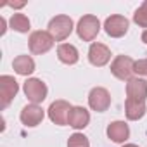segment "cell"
I'll return each instance as SVG.
<instances>
[{
    "label": "cell",
    "mask_w": 147,
    "mask_h": 147,
    "mask_svg": "<svg viewBox=\"0 0 147 147\" xmlns=\"http://www.w3.org/2000/svg\"><path fill=\"white\" fill-rule=\"evenodd\" d=\"M73 31V19L69 16H55L54 19H50L49 23V33L52 35V38L55 42H62L66 40Z\"/></svg>",
    "instance_id": "cell-1"
},
{
    "label": "cell",
    "mask_w": 147,
    "mask_h": 147,
    "mask_svg": "<svg viewBox=\"0 0 147 147\" xmlns=\"http://www.w3.org/2000/svg\"><path fill=\"white\" fill-rule=\"evenodd\" d=\"M100 31V21L92 16V14H87L83 16L80 21H78V26H76V33L78 36L83 40V42H92Z\"/></svg>",
    "instance_id": "cell-2"
},
{
    "label": "cell",
    "mask_w": 147,
    "mask_h": 147,
    "mask_svg": "<svg viewBox=\"0 0 147 147\" xmlns=\"http://www.w3.org/2000/svg\"><path fill=\"white\" fill-rule=\"evenodd\" d=\"M133 64L135 61L130 55H116V59L111 62V73L121 82H130L133 75Z\"/></svg>",
    "instance_id": "cell-3"
},
{
    "label": "cell",
    "mask_w": 147,
    "mask_h": 147,
    "mask_svg": "<svg viewBox=\"0 0 147 147\" xmlns=\"http://www.w3.org/2000/svg\"><path fill=\"white\" fill-rule=\"evenodd\" d=\"M23 90H24V95L28 97V100L31 104H40L45 100L47 97V85L38 80V78H28L23 85Z\"/></svg>",
    "instance_id": "cell-4"
},
{
    "label": "cell",
    "mask_w": 147,
    "mask_h": 147,
    "mask_svg": "<svg viewBox=\"0 0 147 147\" xmlns=\"http://www.w3.org/2000/svg\"><path fill=\"white\" fill-rule=\"evenodd\" d=\"M54 42L55 40L49 31H42V30L33 31L30 35V50L33 54H45L54 47Z\"/></svg>",
    "instance_id": "cell-5"
},
{
    "label": "cell",
    "mask_w": 147,
    "mask_h": 147,
    "mask_svg": "<svg viewBox=\"0 0 147 147\" xmlns=\"http://www.w3.org/2000/svg\"><path fill=\"white\" fill-rule=\"evenodd\" d=\"M19 92V83L14 80V76L4 75L0 76V99H2V109H7V106L12 102V99Z\"/></svg>",
    "instance_id": "cell-6"
},
{
    "label": "cell",
    "mask_w": 147,
    "mask_h": 147,
    "mask_svg": "<svg viewBox=\"0 0 147 147\" xmlns=\"http://www.w3.org/2000/svg\"><path fill=\"white\" fill-rule=\"evenodd\" d=\"M128 19L125 16H119V14H114V16H109L106 21H104V30L106 33L111 36V38H121L126 35L128 31Z\"/></svg>",
    "instance_id": "cell-7"
},
{
    "label": "cell",
    "mask_w": 147,
    "mask_h": 147,
    "mask_svg": "<svg viewBox=\"0 0 147 147\" xmlns=\"http://www.w3.org/2000/svg\"><path fill=\"white\" fill-rule=\"evenodd\" d=\"M88 106L97 113H104L111 106V95L104 87H95L88 94Z\"/></svg>",
    "instance_id": "cell-8"
},
{
    "label": "cell",
    "mask_w": 147,
    "mask_h": 147,
    "mask_svg": "<svg viewBox=\"0 0 147 147\" xmlns=\"http://www.w3.org/2000/svg\"><path fill=\"white\" fill-rule=\"evenodd\" d=\"M71 104L66 102V100H55L50 104L49 107V118L52 123L59 125V126H64L67 125V118H69V111H71Z\"/></svg>",
    "instance_id": "cell-9"
},
{
    "label": "cell",
    "mask_w": 147,
    "mask_h": 147,
    "mask_svg": "<svg viewBox=\"0 0 147 147\" xmlns=\"http://www.w3.org/2000/svg\"><path fill=\"white\" fill-rule=\"evenodd\" d=\"M88 61L92 66H106L109 61H111V50L109 47H106L104 43H92L90 49H88Z\"/></svg>",
    "instance_id": "cell-10"
},
{
    "label": "cell",
    "mask_w": 147,
    "mask_h": 147,
    "mask_svg": "<svg viewBox=\"0 0 147 147\" xmlns=\"http://www.w3.org/2000/svg\"><path fill=\"white\" fill-rule=\"evenodd\" d=\"M43 116H45V113H43V109L38 104H28V106H24L23 111H21V114H19L21 123L24 126H36V125H40L42 119H43Z\"/></svg>",
    "instance_id": "cell-11"
},
{
    "label": "cell",
    "mask_w": 147,
    "mask_h": 147,
    "mask_svg": "<svg viewBox=\"0 0 147 147\" xmlns=\"http://www.w3.org/2000/svg\"><path fill=\"white\" fill-rule=\"evenodd\" d=\"M90 123V113L82 107V106H73L69 111V118H67V125L73 126L75 130H82Z\"/></svg>",
    "instance_id": "cell-12"
},
{
    "label": "cell",
    "mask_w": 147,
    "mask_h": 147,
    "mask_svg": "<svg viewBox=\"0 0 147 147\" xmlns=\"http://www.w3.org/2000/svg\"><path fill=\"white\" fill-rule=\"evenodd\" d=\"M126 95L128 99L145 100L147 99V82L142 78H131L126 83Z\"/></svg>",
    "instance_id": "cell-13"
},
{
    "label": "cell",
    "mask_w": 147,
    "mask_h": 147,
    "mask_svg": "<svg viewBox=\"0 0 147 147\" xmlns=\"http://www.w3.org/2000/svg\"><path fill=\"white\" fill-rule=\"evenodd\" d=\"M145 100H135V99H128L126 97V102H125V114L130 121H137L140 118L145 116Z\"/></svg>",
    "instance_id": "cell-14"
},
{
    "label": "cell",
    "mask_w": 147,
    "mask_h": 147,
    "mask_svg": "<svg viewBox=\"0 0 147 147\" xmlns=\"http://www.w3.org/2000/svg\"><path fill=\"white\" fill-rule=\"evenodd\" d=\"M107 137L113 142L121 144V142H125L130 137V128H128V125L125 121H113L107 126Z\"/></svg>",
    "instance_id": "cell-15"
},
{
    "label": "cell",
    "mask_w": 147,
    "mask_h": 147,
    "mask_svg": "<svg viewBox=\"0 0 147 147\" xmlns=\"http://www.w3.org/2000/svg\"><path fill=\"white\" fill-rule=\"evenodd\" d=\"M57 57L61 62L64 64H76L80 55H78V49L75 45H71V43H61L57 47Z\"/></svg>",
    "instance_id": "cell-16"
},
{
    "label": "cell",
    "mask_w": 147,
    "mask_h": 147,
    "mask_svg": "<svg viewBox=\"0 0 147 147\" xmlns=\"http://www.w3.org/2000/svg\"><path fill=\"white\" fill-rule=\"evenodd\" d=\"M12 67L18 75L21 76H28L35 71V61L30 57V55H18L14 61H12Z\"/></svg>",
    "instance_id": "cell-17"
},
{
    "label": "cell",
    "mask_w": 147,
    "mask_h": 147,
    "mask_svg": "<svg viewBox=\"0 0 147 147\" xmlns=\"http://www.w3.org/2000/svg\"><path fill=\"white\" fill-rule=\"evenodd\" d=\"M11 28L18 33H28L30 31V19L24 14H12L11 18Z\"/></svg>",
    "instance_id": "cell-18"
},
{
    "label": "cell",
    "mask_w": 147,
    "mask_h": 147,
    "mask_svg": "<svg viewBox=\"0 0 147 147\" xmlns=\"http://www.w3.org/2000/svg\"><path fill=\"white\" fill-rule=\"evenodd\" d=\"M133 21H135L140 28H145V30H147V0H145V2H142V5L135 11Z\"/></svg>",
    "instance_id": "cell-19"
},
{
    "label": "cell",
    "mask_w": 147,
    "mask_h": 147,
    "mask_svg": "<svg viewBox=\"0 0 147 147\" xmlns=\"http://www.w3.org/2000/svg\"><path fill=\"white\" fill-rule=\"evenodd\" d=\"M67 147H90V142L83 133H73L67 140Z\"/></svg>",
    "instance_id": "cell-20"
},
{
    "label": "cell",
    "mask_w": 147,
    "mask_h": 147,
    "mask_svg": "<svg viewBox=\"0 0 147 147\" xmlns=\"http://www.w3.org/2000/svg\"><path fill=\"white\" fill-rule=\"evenodd\" d=\"M133 73L140 76H147V59H138L133 64Z\"/></svg>",
    "instance_id": "cell-21"
},
{
    "label": "cell",
    "mask_w": 147,
    "mask_h": 147,
    "mask_svg": "<svg viewBox=\"0 0 147 147\" xmlns=\"http://www.w3.org/2000/svg\"><path fill=\"white\" fill-rule=\"evenodd\" d=\"M7 5H11V7H14V9H21V7L26 5V2H9Z\"/></svg>",
    "instance_id": "cell-22"
},
{
    "label": "cell",
    "mask_w": 147,
    "mask_h": 147,
    "mask_svg": "<svg viewBox=\"0 0 147 147\" xmlns=\"http://www.w3.org/2000/svg\"><path fill=\"white\" fill-rule=\"evenodd\" d=\"M0 26H2V30H0V35H5V19L4 18H0Z\"/></svg>",
    "instance_id": "cell-23"
},
{
    "label": "cell",
    "mask_w": 147,
    "mask_h": 147,
    "mask_svg": "<svg viewBox=\"0 0 147 147\" xmlns=\"http://www.w3.org/2000/svg\"><path fill=\"white\" fill-rule=\"evenodd\" d=\"M142 42H144V43H147V30L142 33Z\"/></svg>",
    "instance_id": "cell-24"
},
{
    "label": "cell",
    "mask_w": 147,
    "mask_h": 147,
    "mask_svg": "<svg viewBox=\"0 0 147 147\" xmlns=\"http://www.w3.org/2000/svg\"><path fill=\"white\" fill-rule=\"evenodd\" d=\"M123 147H138V145H135V144H126V145H123Z\"/></svg>",
    "instance_id": "cell-25"
}]
</instances>
